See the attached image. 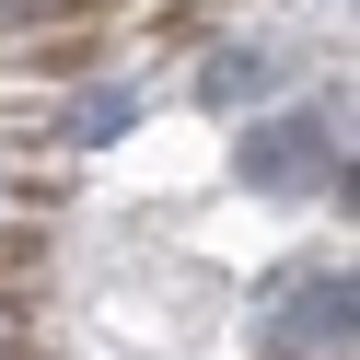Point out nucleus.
<instances>
[{"label":"nucleus","instance_id":"f257e3e1","mask_svg":"<svg viewBox=\"0 0 360 360\" xmlns=\"http://www.w3.org/2000/svg\"><path fill=\"white\" fill-rule=\"evenodd\" d=\"M233 163H244V186H326L349 151H337L314 117H267V128H244V140H233Z\"/></svg>","mask_w":360,"mask_h":360},{"label":"nucleus","instance_id":"f03ea898","mask_svg":"<svg viewBox=\"0 0 360 360\" xmlns=\"http://www.w3.org/2000/svg\"><path fill=\"white\" fill-rule=\"evenodd\" d=\"M279 337H337V349H349V279H314L302 302H290V326Z\"/></svg>","mask_w":360,"mask_h":360},{"label":"nucleus","instance_id":"7ed1b4c3","mask_svg":"<svg viewBox=\"0 0 360 360\" xmlns=\"http://www.w3.org/2000/svg\"><path fill=\"white\" fill-rule=\"evenodd\" d=\"M267 82H279V58L244 47V58H210V82H198V94H210V105H244V94H267Z\"/></svg>","mask_w":360,"mask_h":360},{"label":"nucleus","instance_id":"20e7f679","mask_svg":"<svg viewBox=\"0 0 360 360\" xmlns=\"http://www.w3.org/2000/svg\"><path fill=\"white\" fill-rule=\"evenodd\" d=\"M128 117H140V105H128L117 82H105V94H82V105H70V140H117Z\"/></svg>","mask_w":360,"mask_h":360}]
</instances>
